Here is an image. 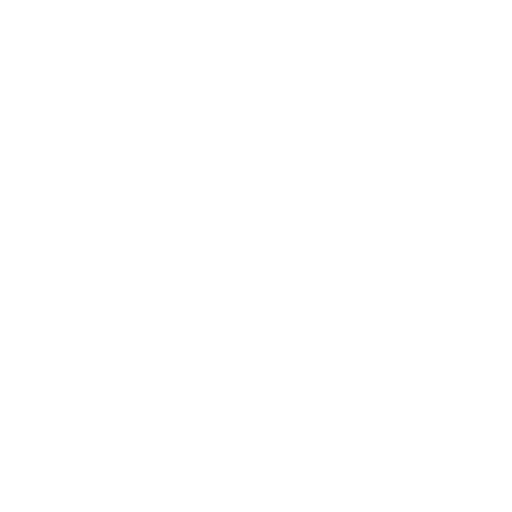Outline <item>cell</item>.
I'll use <instances>...</instances> for the list:
<instances>
[]
</instances>
